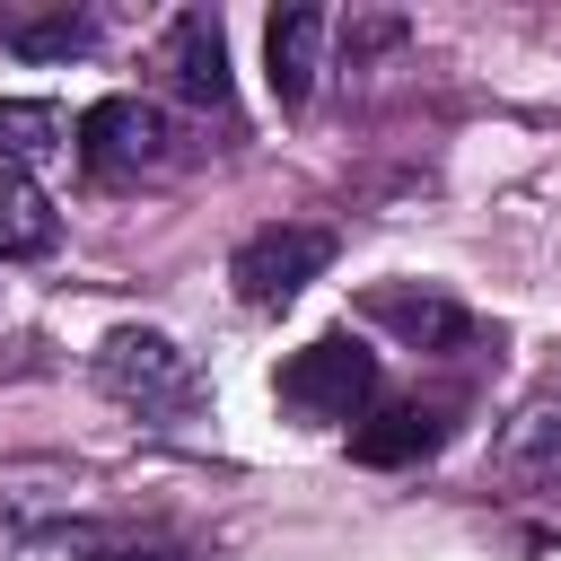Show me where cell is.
<instances>
[{
  "mask_svg": "<svg viewBox=\"0 0 561 561\" xmlns=\"http://www.w3.org/2000/svg\"><path fill=\"white\" fill-rule=\"evenodd\" d=\"M9 44L18 53H79L88 44V18H44V26H18Z\"/></svg>",
  "mask_w": 561,
  "mask_h": 561,
  "instance_id": "7c38bea8",
  "label": "cell"
},
{
  "mask_svg": "<svg viewBox=\"0 0 561 561\" xmlns=\"http://www.w3.org/2000/svg\"><path fill=\"white\" fill-rule=\"evenodd\" d=\"M53 245H61V210H53L35 184H0V263L53 254Z\"/></svg>",
  "mask_w": 561,
  "mask_h": 561,
  "instance_id": "30bf717a",
  "label": "cell"
},
{
  "mask_svg": "<svg viewBox=\"0 0 561 561\" xmlns=\"http://www.w3.org/2000/svg\"><path fill=\"white\" fill-rule=\"evenodd\" d=\"M96 386H105L114 403H131L140 421L193 412V394H202L193 359H184L167 333H149V324H123V333H105V342H96Z\"/></svg>",
  "mask_w": 561,
  "mask_h": 561,
  "instance_id": "6da1fadb",
  "label": "cell"
},
{
  "mask_svg": "<svg viewBox=\"0 0 561 561\" xmlns=\"http://www.w3.org/2000/svg\"><path fill=\"white\" fill-rule=\"evenodd\" d=\"M324 35H333V18H324L316 0H298V9H280V18L263 26V70H272V96H280V105H307V96H316Z\"/></svg>",
  "mask_w": 561,
  "mask_h": 561,
  "instance_id": "8992f818",
  "label": "cell"
},
{
  "mask_svg": "<svg viewBox=\"0 0 561 561\" xmlns=\"http://www.w3.org/2000/svg\"><path fill=\"white\" fill-rule=\"evenodd\" d=\"M377 324H394L403 342H430V351H456L465 342V307L447 298V289H403V280H386V289H368L359 298Z\"/></svg>",
  "mask_w": 561,
  "mask_h": 561,
  "instance_id": "52a82bcc",
  "label": "cell"
},
{
  "mask_svg": "<svg viewBox=\"0 0 561 561\" xmlns=\"http://www.w3.org/2000/svg\"><path fill=\"white\" fill-rule=\"evenodd\" d=\"M158 70H167V88H175L184 105L219 114V105H228V44H219V18H210V9H184V18L167 26Z\"/></svg>",
  "mask_w": 561,
  "mask_h": 561,
  "instance_id": "5b68a950",
  "label": "cell"
},
{
  "mask_svg": "<svg viewBox=\"0 0 561 561\" xmlns=\"http://www.w3.org/2000/svg\"><path fill=\"white\" fill-rule=\"evenodd\" d=\"M508 456H517V465H543V473H561V403L526 412V430L508 438Z\"/></svg>",
  "mask_w": 561,
  "mask_h": 561,
  "instance_id": "8fae6325",
  "label": "cell"
},
{
  "mask_svg": "<svg viewBox=\"0 0 561 561\" xmlns=\"http://www.w3.org/2000/svg\"><path fill=\"white\" fill-rule=\"evenodd\" d=\"M272 394L298 421H359L368 394H377V351H359L351 333H324V342L289 351V368L272 377Z\"/></svg>",
  "mask_w": 561,
  "mask_h": 561,
  "instance_id": "7a4b0ae2",
  "label": "cell"
},
{
  "mask_svg": "<svg viewBox=\"0 0 561 561\" xmlns=\"http://www.w3.org/2000/svg\"><path fill=\"white\" fill-rule=\"evenodd\" d=\"M70 149V123H61V105H44V96H0V167L9 175H35V167H53Z\"/></svg>",
  "mask_w": 561,
  "mask_h": 561,
  "instance_id": "9c48e42d",
  "label": "cell"
},
{
  "mask_svg": "<svg viewBox=\"0 0 561 561\" xmlns=\"http://www.w3.org/2000/svg\"><path fill=\"white\" fill-rule=\"evenodd\" d=\"M324 263H333V228L272 219V228H254V237L228 254V280H237V298H245V307H289Z\"/></svg>",
  "mask_w": 561,
  "mask_h": 561,
  "instance_id": "3957f363",
  "label": "cell"
},
{
  "mask_svg": "<svg viewBox=\"0 0 561 561\" xmlns=\"http://www.w3.org/2000/svg\"><path fill=\"white\" fill-rule=\"evenodd\" d=\"M114 561H175V552H114Z\"/></svg>",
  "mask_w": 561,
  "mask_h": 561,
  "instance_id": "5bb4252c",
  "label": "cell"
},
{
  "mask_svg": "<svg viewBox=\"0 0 561 561\" xmlns=\"http://www.w3.org/2000/svg\"><path fill=\"white\" fill-rule=\"evenodd\" d=\"M342 35H351V70H359V53H386V44H403V18H394V9H368V18H351Z\"/></svg>",
  "mask_w": 561,
  "mask_h": 561,
  "instance_id": "4fadbf2b",
  "label": "cell"
},
{
  "mask_svg": "<svg viewBox=\"0 0 561 561\" xmlns=\"http://www.w3.org/2000/svg\"><path fill=\"white\" fill-rule=\"evenodd\" d=\"M438 447V412L430 403H377L359 430H351V456L359 465H421Z\"/></svg>",
  "mask_w": 561,
  "mask_h": 561,
  "instance_id": "ba28073f",
  "label": "cell"
},
{
  "mask_svg": "<svg viewBox=\"0 0 561 561\" xmlns=\"http://www.w3.org/2000/svg\"><path fill=\"white\" fill-rule=\"evenodd\" d=\"M70 149H79V167H88V175H105V184H131V175L167 167V123H158L140 96H96V105L79 114Z\"/></svg>",
  "mask_w": 561,
  "mask_h": 561,
  "instance_id": "277c9868",
  "label": "cell"
}]
</instances>
